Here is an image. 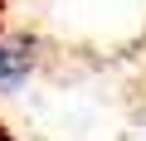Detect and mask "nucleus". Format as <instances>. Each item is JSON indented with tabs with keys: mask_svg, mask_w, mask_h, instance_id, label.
I'll return each mask as SVG.
<instances>
[{
	"mask_svg": "<svg viewBox=\"0 0 146 141\" xmlns=\"http://www.w3.org/2000/svg\"><path fill=\"white\" fill-rule=\"evenodd\" d=\"M34 73V39L25 34H0V93L25 88Z\"/></svg>",
	"mask_w": 146,
	"mask_h": 141,
	"instance_id": "nucleus-1",
	"label": "nucleus"
},
{
	"mask_svg": "<svg viewBox=\"0 0 146 141\" xmlns=\"http://www.w3.org/2000/svg\"><path fill=\"white\" fill-rule=\"evenodd\" d=\"M0 141H5V136H0Z\"/></svg>",
	"mask_w": 146,
	"mask_h": 141,
	"instance_id": "nucleus-2",
	"label": "nucleus"
}]
</instances>
